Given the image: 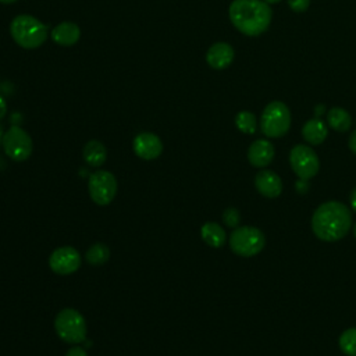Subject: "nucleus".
I'll list each match as a JSON object with an SVG mask.
<instances>
[{"label": "nucleus", "mask_w": 356, "mask_h": 356, "mask_svg": "<svg viewBox=\"0 0 356 356\" xmlns=\"http://www.w3.org/2000/svg\"><path fill=\"white\" fill-rule=\"evenodd\" d=\"M84 159L85 162L92 167H100L107 158L106 148L99 141H89L84 148Z\"/></svg>", "instance_id": "6ab92c4d"}, {"label": "nucleus", "mask_w": 356, "mask_h": 356, "mask_svg": "<svg viewBox=\"0 0 356 356\" xmlns=\"http://www.w3.org/2000/svg\"><path fill=\"white\" fill-rule=\"evenodd\" d=\"M3 131H2V127H0V144H2V141H3Z\"/></svg>", "instance_id": "473e14b6"}, {"label": "nucleus", "mask_w": 356, "mask_h": 356, "mask_svg": "<svg viewBox=\"0 0 356 356\" xmlns=\"http://www.w3.org/2000/svg\"><path fill=\"white\" fill-rule=\"evenodd\" d=\"M290 165L298 178L310 180L320 169V162L316 152L308 145H297L290 152Z\"/></svg>", "instance_id": "6e6552de"}, {"label": "nucleus", "mask_w": 356, "mask_h": 356, "mask_svg": "<svg viewBox=\"0 0 356 356\" xmlns=\"http://www.w3.org/2000/svg\"><path fill=\"white\" fill-rule=\"evenodd\" d=\"M309 180H302V178H298V181L295 182V189L299 195H306L309 192Z\"/></svg>", "instance_id": "393cba45"}, {"label": "nucleus", "mask_w": 356, "mask_h": 356, "mask_svg": "<svg viewBox=\"0 0 356 356\" xmlns=\"http://www.w3.org/2000/svg\"><path fill=\"white\" fill-rule=\"evenodd\" d=\"M288 6L295 13H305L310 6V0H288Z\"/></svg>", "instance_id": "b1692460"}, {"label": "nucleus", "mask_w": 356, "mask_h": 356, "mask_svg": "<svg viewBox=\"0 0 356 356\" xmlns=\"http://www.w3.org/2000/svg\"><path fill=\"white\" fill-rule=\"evenodd\" d=\"M110 258V251L103 244H95L92 245L85 255V259L92 266H102L104 265Z\"/></svg>", "instance_id": "412c9836"}, {"label": "nucleus", "mask_w": 356, "mask_h": 356, "mask_svg": "<svg viewBox=\"0 0 356 356\" xmlns=\"http://www.w3.org/2000/svg\"><path fill=\"white\" fill-rule=\"evenodd\" d=\"M234 49L225 42H217L212 45L206 53L207 64L214 70H224L234 62Z\"/></svg>", "instance_id": "ddd939ff"}, {"label": "nucleus", "mask_w": 356, "mask_h": 356, "mask_svg": "<svg viewBox=\"0 0 356 356\" xmlns=\"http://www.w3.org/2000/svg\"><path fill=\"white\" fill-rule=\"evenodd\" d=\"M52 39L57 44V45H62V46H73L75 45L78 41H79V37H81V30L77 24L74 23H70V21H66V23H62L59 26H56L53 30H52V34H50Z\"/></svg>", "instance_id": "2eb2a0df"}, {"label": "nucleus", "mask_w": 356, "mask_h": 356, "mask_svg": "<svg viewBox=\"0 0 356 356\" xmlns=\"http://www.w3.org/2000/svg\"><path fill=\"white\" fill-rule=\"evenodd\" d=\"M134 152L144 160H155L163 152V144L160 138L152 133H142L134 140Z\"/></svg>", "instance_id": "9b49d317"}, {"label": "nucleus", "mask_w": 356, "mask_h": 356, "mask_svg": "<svg viewBox=\"0 0 356 356\" xmlns=\"http://www.w3.org/2000/svg\"><path fill=\"white\" fill-rule=\"evenodd\" d=\"M15 2H17V0H0V3H5V5H12Z\"/></svg>", "instance_id": "7c9ffc66"}, {"label": "nucleus", "mask_w": 356, "mask_h": 356, "mask_svg": "<svg viewBox=\"0 0 356 356\" xmlns=\"http://www.w3.org/2000/svg\"><path fill=\"white\" fill-rule=\"evenodd\" d=\"M326 111V106L324 104H319L317 107H316V110H315V114H316V118H319L323 113Z\"/></svg>", "instance_id": "c756f323"}, {"label": "nucleus", "mask_w": 356, "mask_h": 356, "mask_svg": "<svg viewBox=\"0 0 356 356\" xmlns=\"http://www.w3.org/2000/svg\"><path fill=\"white\" fill-rule=\"evenodd\" d=\"M55 328L60 339L67 344H81L86 339V323L75 309H63L55 320Z\"/></svg>", "instance_id": "423d86ee"}, {"label": "nucleus", "mask_w": 356, "mask_h": 356, "mask_svg": "<svg viewBox=\"0 0 356 356\" xmlns=\"http://www.w3.org/2000/svg\"><path fill=\"white\" fill-rule=\"evenodd\" d=\"M274 145L268 140H256L248 149V160L254 167H268L274 159Z\"/></svg>", "instance_id": "f8f14e48"}, {"label": "nucleus", "mask_w": 356, "mask_h": 356, "mask_svg": "<svg viewBox=\"0 0 356 356\" xmlns=\"http://www.w3.org/2000/svg\"><path fill=\"white\" fill-rule=\"evenodd\" d=\"M49 266L56 274L70 276L79 269L81 255L73 247L57 248L49 258Z\"/></svg>", "instance_id": "9d476101"}, {"label": "nucleus", "mask_w": 356, "mask_h": 356, "mask_svg": "<svg viewBox=\"0 0 356 356\" xmlns=\"http://www.w3.org/2000/svg\"><path fill=\"white\" fill-rule=\"evenodd\" d=\"M352 227V213L341 202L330 200L320 205L312 217V229L319 240L335 243L342 240Z\"/></svg>", "instance_id": "f257e3e1"}, {"label": "nucleus", "mask_w": 356, "mask_h": 356, "mask_svg": "<svg viewBox=\"0 0 356 356\" xmlns=\"http://www.w3.org/2000/svg\"><path fill=\"white\" fill-rule=\"evenodd\" d=\"M6 111H8L6 100H5V97L2 95H0V120H2V118H5Z\"/></svg>", "instance_id": "bb28decb"}, {"label": "nucleus", "mask_w": 356, "mask_h": 356, "mask_svg": "<svg viewBox=\"0 0 356 356\" xmlns=\"http://www.w3.org/2000/svg\"><path fill=\"white\" fill-rule=\"evenodd\" d=\"M255 187L266 198H279L283 192L281 178L272 170H262L255 177Z\"/></svg>", "instance_id": "4468645a"}, {"label": "nucleus", "mask_w": 356, "mask_h": 356, "mask_svg": "<svg viewBox=\"0 0 356 356\" xmlns=\"http://www.w3.org/2000/svg\"><path fill=\"white\" fill-rule=\"evenodd\" d=\"M291 127V111L283 102L269 103L261 117V130L268 138H281Z\"/></svg>", "instance_id": "39448f33"}, {"label": "nucleus", "mask_w": 356, "mask_h": 356, "mask_svg": "<svg viewBox=\"0 0 356 356\" xmlns=\"http://www.w3.org/2000/svg\"><path fill=\"white\" fill-rule=\"evenodd\" d=\"M6 155L15 162L27 160L34 149L31 137L20 127L13 126L5 135L2 141Z\"/></svg>", "instance_id": "1a4fd4ad"}, {"label": "nucleus", "mask_w": 356, "mask_h": 356, "mask_svg": "<svg viewBox=\"0 0 356 356\" xmlns=\"http://www.w3.org/2000/svg\"><path fill=\"white\" fill-rule=\"evenodd\" d=\"M228 16L232 26L247 37H259L268 31L273 12L265 0H234Z\"/></svg>", "instance_id": "f03ea898"}, {"label": "nucleus", "mask_w": 356, "mask_h": 356, "mask_svg": "<svg viewBox=\"0 0 356 356\" xmlns=\"http://www.w3.org/2000/svg\"><path fill=\"white\" fill-rule=\"evenodd\" d=\"M349 202H350V206H352V210L356 212V187L352 189L350 192V196H349Z\"/></svg>", "instance_id": "c85d7f7f"}, {"label": "nucleus", "mask_w": 356, "mask_h": 356, "mask_svg": "<svg viewBox=\"0 0 356 356\" xmlns=\"http://www.w3.org/2000/svg\"><path fill=\"white\" fill-rule=\"evenodd\" d=\"M223 221L227 227L229 228H236L240 225V221H241V214L240 212L236 210L235 207H228L224 210L223 213Z\"/></svg>", "instance_id": "5701e85b"}, {"label": "nucleus", "mask_w": 356, "mask_h": 356, "mask_svg": "<svg viewBox=\"0 0 356 356\" xmlns=\"http://www.w3.org/2000/svg\"><path fill=\"white\" fill-rule=\"evenodd\" d=\"M327 135H328V129L320 118H312V120H308L302 129V137L310 145L323 144Z\"/></svg>", "instance_id": "dca6fc26"}, {"label": "nucleus", "mask_w": 356, "mask_h": 356, "mask_svg": "<svg viewBox=\"0 0 356 356\" xmlns=\"http://www.w3.org/2000/svg\"><path fill=\"white\" fill-rule=\"evenodd\" d=\"M339 348L348 356H356V327L345 330L339 337Z\"/></svg>", "instance_id": "4be33fe9"}, {"label": "nucleus", "mask_w": 356, "mask_h": 356, "mask_svg": "<svg viewBox=\"0 0 356 356\" xmlns=\"http://www.w3.org/2000/svg\"><path fill=\"white\" fill-rule=\"evenodd\" d=\"M348 145H349V149L356 155V130L350 134L349 141H348Z\"/></svg>", "instance_id": "cd10ccee"}, {"label": "nucleus", "mask_w": 356, "mask_h": 356, "mask_svg": "<svg viewBox=\"0 0 356 356\" xmlns=\"http://www.w3.org/2000/svg\"><path fill=\"white\" fill-rule=\"evenodd\" d=\"M10 34L17 45L24 49H37L48 39V27L38 19L21 15L17 16L10 24Z\"/></svg>", "instance_id": "7ed1b4c3"}, {"label": "nucleus", "mask_w": 356, "mask_h": 356, "mask_svg": "<svg viewBox=\"0 0 356 356\" xmlns=\"http://www.w3.org/2000/svg\"><path fill=\"white\" fill-rule=\"evenodd\" d=\"M327 123L334 131L345 133L352 126V117L345 109L332 107L327 111Z\"/></svg>", "instance_id": "a211bd4d"}, {"label": "nucleus", "mask_w": 356, "mask_h": 356, "mask_svg": "<svg viewBox=\"0 0 356 356\" xmlns=\"http://www.w3.org/2000/svg\"><path fill=\"white\" fill-rule=\"evenodd\" d=\"M202 240L212 248H221L227 243V235L221 225L217 223H206L200 228Z\"/></svg>", "instance_id": "f3484780"}, {"label": "nucleus", "mask_w": 356, "mask_h": 356, "mask_svg": "<svg viewBox=\"0 0 356 356\" xmlns=\"http://www.w3.org/2000/svg\"><path fill=\"white\" fill-rule=\"evenodd\" d=\"M91 199L99 206H107L113 202L117 194V180L106 170H99L91 174L88 181Z\"/></svg>", "instance_id": "0eeeda50"}, {"label": "nucleus", "mask_w": 356, "mask_h": 356, "mask_svg": "<svg viewBox=\"0 0 356 356\" xmlns=\"http://www.w3.org/2000/svg\"><path fill=\"white\" fill-rule=\"evenodd\" d=\"M265 2H266L268 5H276V3H280L281 0H265Z\"/></svg>", "instance_id": "2f4dec72"}, {"label": "nucleus", "mask_w": 356, "mask_h": 356, "mask_svg": "<svg viewBox=\"0 0 356 356\" xmlns=\"http://www.w3.org/2000/svg\"><path fill=\"white\" fill-rule=\"evenodd\" d=\"M353 232H355V236H356V224H355V227H353Z\"/></svg>", "instance_id": "72a5a7b5"}, {"label": "nucleus", "mask_w": 356, "mask_h": 356, "mask_svg": "<svg viewBox=\"0 0 356 356\" xmlns=\"http://www.w3.org/2000/svg\"><path fill=\"white\" fill-rule=\"evenodd\" d=\"M66 356H88V353H86L85 348L74 346V348H71V349L66 353Z\"/></svg>", "instance_id": "a878e982"}, {"label": "nucleus", "mask_w": 356, "mask_h": 356, "mask_svg": "<svg viewBox=\"0 0 356 356\" xmlns=\"http://www.w3.org/2000/svg\"><path fill=\"white\" fill-rule=\"evenodd\" d=\"M266 245L265 234L251 225L236 227L229 235V247L235 255L251 258L263 251Z\"/></svg>", "instance_id": "20e7f679"}, {"label": "nucleus", "mask_w": 356, "mask_h": 356, "mask_svg": "<svg viewBox=\"0 0 356 356\" xmlns=\"http://www.w3.org/2000/svg\"><path fill=\"white\" fill-rule=\"evenodd\" d=\"M235 126L241 133L252 135V134L256 133V129H258L256 117H255L254 113L243 110L235 115Z\"/></svg>", "instance_id": "aec40b11"}]
</instances>
